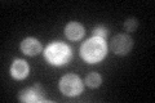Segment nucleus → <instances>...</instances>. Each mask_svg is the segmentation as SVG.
<instances>
[{
  "mask_svg": "<svg viewBox=\"0 0 155 103\" xmlns=\"http://www.w3.org/2000/svg\"><path fill=\"white\" fill-rule=\"evenodd\" d=\"M107 45L101 37H91L80 47V57L87 63H98L106 57Z\"/></svg>",
  "mask_w": 155,
  "mask_h": 103,
  "instance_id": "f257e3e1",
  "label": "nucleus"
},
{
  "mask_svg": "<svg viewBox=\"0 0 155 103\" xmlns=\"http://www.w3.org/2000/svg\"><path fill=\"white\" fill-rule=\"evenodd\" d=\"M44 57L52 66H64L70 62L72 58V52L69 45L57 41L47 47L44 50Z\"/></svg>",
  "mask_w": 155,
  "mask_h": 103,
  "instance_id": "f03ea898",
  "label": "nucleus"
},
{
  "mask_svg": "<svg viewBox=\"0 0 155 103\" xmlns=\"http://www.w3.org/2000/svg\"><path fill=\"white\" fill-rule=\"evenodd\" d=\"M83 88L84 86L80 77L75 73H67V75L62 76L60 80V90L62 94L67 97H76L81 94Z\"/></svg>",
  "mask_w": 155,
  "mask_h": 103,
  "instance_id": "7ed1b4c3",
  "label": "nucleus"
},
{
  "mask_svg": "<svg viewBox=\"0 0 155 103\" xmlns=\"http://www.w3.org/2000/svg\"><path fill=\"white\" fill-rule=\"evenodd\" d=\"M133 48V40L132 37H129V35L125 34H119L115 35L110 41V49L111 52L116 56H125L132 50Z\"/></svg>",
  "mask_w": 155,
  "mask_h": 103,
  "instance_id": "20e7f679",
  "label": "nucleus"
},
{
  "mask_svg": "<svg viewBox=\"0 0 155 103\" xmlns=\"http://www.w3.org/2000/svg\"><path fill=\"white\" fill-rule=\"evenodd\" d=\"M44 89L40 84H36L34 86L22 89L18 94V99L21 102H45L44 97H43Z\"/></svg>",
  "mask_w": 155,
  "mask_h": 103,
  "instance_id": "39448f33",
  "label": "nucleus"
},
{
  "mask_svg": "<svg viewBox=\"0 0 155 103\" xmlns=\"http://www.w3.org/2000/svg\"><path fill=\"white\" fill-rule=\"evenodd\" d=\"M28 72H30V66L28 63L23 60H16L12 66H11V75L13 79L16 80H23L28 76Z\"/></svg>",
  "mask_w": 155,
  "mask_h": 103,
  "instance_id": "423d86ee",
  "label": "nucleus"
},
{
  "mask_svg": "<svg viewBox=\"0 0 155 103\" xmlns=\"http://www.w3.org/2000/svg\"><path fill=\"white\" fill-rule=\"evenodd\" d=\"M21 50L26 56H30V57L38 56L41 52V44L35 37H26L21 43Z\"/></svg>",
  "mask_w": 155,
  "mask_h": 103,
  "instance_id": "0eeeda50",
  "label": "nucleus"
},
{
  "mask_svg": "<svg viewBox=\"0 0 155 103\" xmlns=\"http://www.w3.org/2000/svg\"><path fill=\"white\" fill-rule=\"evenodd\" d=\"M84 27L83 24L79 23V22H70L66 24L65 27V35L66 37L69 39V40H79V39H81L84 36Z\"/></svg>",
  "mask_w": 155,
  "mask_h": 103,
  "instance_id": "6e6552de",
  "label": "nucleus"
},
{
  "mask_svg": "<svg viewBox=\"0 0 155 103\" xmlns=\"http://www.w3.org/2000/svg\"><path fill=\"white\" fill-rule=\"evenodd\" d=\"M85 84L89 88H92V89L98 88L102 84V76L97 72H91L89 75H87V77H85Z\"/></svg>",
  "mask_w": 155,
  "mask_h": 103,
  "instance_id": "1a4fd4ad",
  "label": "nucleus"
},
{
  "mask_svg": "<svg viewBox=\"0 0 155 103\" xmlns=\"http://www.w3.org/2000/svg\"><path fill=\"white\" fill-rule=\"evenodd\" d=\"M92 32H93L94 37H101V39H104V40H106V37L109 35V30L105 26H96Z\"/></svg>",
  "mask_w": 155,
  "mask_h": 103,
  "instance_id": "9d476101",
  "label": "nucleus"
},
{
  "mask_svg": "<svg viewBox=\"0 0 155 103\" xmlns=\"http://www.w3.org/2000/svg\"><path fill=\"white\" fill-rule=\"evenodd\" d=\"M137 27H138V21L136 18H128V19H125V22H124L125 31L133 32V31L137 30Z\"/></svg>",
  "mask_w": 155,
  "mask_h": 103,
  "instance_id": "9b49d317",
  "label": "nucleus"
}]
</instances>
